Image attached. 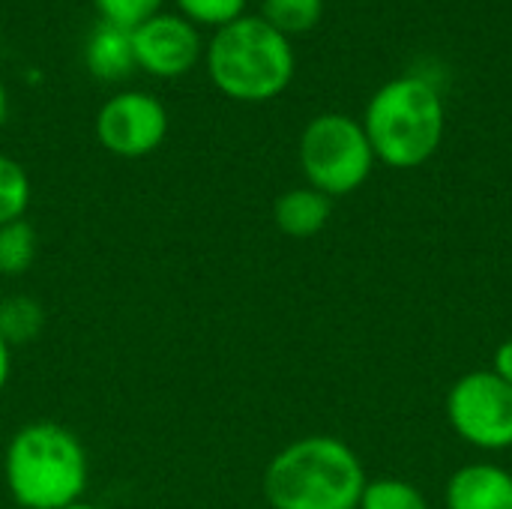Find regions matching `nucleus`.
Returning a JSON list of instances; mask_svg holds the SVG:
<instances>
[{"mask_svg":"<svg viewBox=\"0 0 512 509\" xmlns=\"http://www.w3.org/2000/svg\"><path fill=\"white\" fill-rule=\"evenodd\" d=\"M360 456L333 435H306L282 447L264 471L273 509H357L366 489Z\"/></svg>","mask_w":512,"mask_h":509,"instance_id":"nucleus-1","label":"nucleus"},{"mask_svg":"<svg viewBox=\"0 0 512 509\" xmlns=\"http://www.w3.org/2000/svg\"><path fill=\"white\" fill-rule=\"evenodd\" d=\"M90 465L78 435L60 423L21 426L3 456V480L18 509H66L84 501Z\"/></svg>","mask_w":512,"mask_h":509,"instance_id":"nucleus-2","label":"nucleus"},{"mask_svg":"<svg viewBox=\"0 0 512 509\" xmlns=\"http://www.w3.org/2000/svg\"><path fill=\"white\" fill-rule=\"evenodd\" d=\"M360 123L378 162L411 171L438 153L447 111L435 84L420 75H402L375 90Z\"/></svg>","mask_w":512,"mask_h":509,"instance_id":"nucleus-3","label":"nucleus"},{"mask_svg":"<svg viewBox=\"0 0 512 509\" xmlns=\"http://www.w3.org/2000/svg\"><path fill=\"white\" fill-rule=\"evenodd\" d=\"M204 66L219 93L237 102H270L294 78L297 60L288 36L261 15H243L213 33L204 48Z\"/></svg>","mask_w":512,"mask_h":509,"instance_id":"nucleus-4","label":"nucleus"},{"mask_svg":"<svg viewBox=\"0 0 512 509\" xmlns=\"http://www.w3.org/2000/svg\"><path fill=\"white\" fill-rule=\"evenodd\" d=\"M297 156L306 186L324 192L327 198L357 192L378 162L363 123L336 111L318 114L306 123Z\"/></svg>","mask_w":512,"mask_h":509,"instance_id":"nucleus-5","label":"nucleus"},{"mask_svg":"<svg viewBox=\"0 0 512 509\" xmlns=\"http://www.w3.org/2000/svg\"><path fill=\"white\" fill-rule=\"evenodd\" d=\"M447 420L477 450H512V387L492 369L462 375L447 393Z\"/></svg>","mask_w":512,"mask_h":509,"instance_id":"nucleus-6","label":"nucleus"},{"mask_svg":"<svg viewBox=\"0 0 512 509\" xmlns=\"http://www.w3.org/2000/svg\"><path fill=\"white\" fill-rule=\"evenodd\" d=\"M168 135L165 105L144 90H120L96 111L99 144L120 159H141L162 147Z\"/></svg>","mask_w":512,"mask_h":509,"instance_id":"nucleus-7","label":"nucleus"},{"mask_svg":"<svg viewBox=\"0 0 512 509\" xmlns=\"http://www.w3.org/2000/svg\"><path fill=\"white\" fill-rule=\"evenodd\" d=\"M129 36L135 69H144L153 78H180L204 57L198 27L180 12H159L129 30Z\"/></svg>","mask_w":512,"mask_h":509,"instance_id":"nucleus-8","label":"nucleus"},{"mask_svg":"<svg viewBox=\"0 0 512 509\" xmlns=\"http://www.w3.org/2000/svg\"><path fill=\"white\" fill-rule=\"evenodd\" d=\"M447 509H512V474L492 462L459 468L444 492Z\"/></svg>","mask_w":512,"mask_h":509,"instance_id":"nucleus-9","label":"nucleus"},{"mask_svg":"<svg viewBox=\"0 0 512 509\" xmlns=\"http://www.w3.org/2000/svg\"><path fill=\"white\" fill-rule=\"evenodd\" d=\"M330 213H333V198H327L324 192H318L312 186L288 189L273 204L276 228L297 240L315 237L318 231H324V225L330 222Z\"/></svg>","mask_w":512,"mask_h":509,"instance_id":"nucleus-10","label":"nucleus"},{"mask_svg":"<svg viewBox=\"0 0 512 509\" xmlns=\"http://www.w3.org/2000/svg\"><path fill=\"white\" fill-rule=\"evenodd\" d=\"M84 63L102 81H120V78H126L135 69V54H132V36H129V30L99 21V27L87 36Z\"/></svg>","mask_w":512,"mask_h":509,"instance_id":"nucleus-11","label":"nucleus"},{"mask_svg":"<svg viewBox=\"0 0 512 509\" xmlns=\"http://www.w3.org/2000/svg\"><path fill=\"white\" fill-rule=\"evenodd\" d=\"M42 330H45V309L33 297L15 294L0 300V339L9 348L30 345L33 339H39Z\"/></svg>","mask_w":512,"mask_h":509,"instance_id":"nucleus-12","label":"nucleus"},{"mask_svg":"<svg viewBox=\"0 0 512 509\" xmlns=\"http://www.w3.org/2000/svg\"><path fill=\"white\" fill-rule=\"evenodd\" d=\"M36 231L27 219L0 225V276H24L36 258Z\"/></svg>","mask_w":512,"mask_h":509,"instance_id":"nucleus-13","label":"nucleus"},{"mask_svg":"<svg viewBox=\"0 0 512 509\" xmlns=\"http://www.w3.org/2000/svg\"><path fill=\"white\" fill-rule=\"evenodd\" d=\"M324 15V0H264L261 18L282 36L312 30Z\"/></svg>","mask_w":512,"mask_h":509,"instance_id":"nucleus-14","label":"nucleus"},{"mask_svg":"<svg viewBox=\"0 0 512 509\" xmlns=\"http://www.w3.org/2000/svg\"><path fill=\"white\" fill-rule=\"evenodd\" d=\"M357 509H429V501L408 480L378 477V480H369L366 483Z\"/></svg>","mask_w":512,"mask_h":509,"instance_id":"nucleus-15","label":"nucleus"},{"mask_svg":"<svg viewBox=\"0 0 512 509\" xmlns=\"http://www.w3.org/2000/svg\"><path fill=\"white\" fill-rule=\"evenodd\" d=\"M30 207V177L21 162L0 153V225L24 219Z\"/></svg>","mask_w":512,"mask_h":509,"instance_id":"nucleus-16","label":"nucleus"},{"mask_svg":"<svg viewBox=\"0 0 512 509\" xmlns=\"http://www.w3.org/2000/svg\"><path fill=\"white\" fill-rule=\"evenodd\" d=\"M177 9L195 27H225L246 15V0H177Z\"/></svg>","mask_w":512,"mask_h":509,"instance_id":"nucleus-17","label":"nucleus"},{"mask_svg":"<svg viewBox=\"0 0 512 509\" xmlns=\"http://www.w3.org/2000/svg\"><path fill=\"white\" fill-rule=\"evenodd\" d=\"M102 21L123 27V30H135L138 24H144L147 18L162 12L165 0H93Z\"/></svg>","mask_w":512,"mask_h":509,"instance_id":"nucleus-18","label":"nucleus"},{"mask_svg":"<svg viewBox=\"0 0 512 509\" xmlns=\"http://www.w3.org/2000/svg\"><path fill=\"white\" fill-rule=\"evenodd\" d=\"M492 372L512 387V339L501 342L498 351H495V363H492Z\"/></svg>","mask_w":512,"mask_h":509,"instance_id":"nucleus-19","label":"nucleus"},{"mask_svg":"<svg viewBox=\"0 0 512 509\" xmlns=\"http://www.w3.org/2000/svg\"><path fill=\"white\" fill-rule=\"evenodd\" d=\"M9 375H12V348L0 339V393L9 384Z\"/></svg>","mask_w":512,"mask_h":509,"instance_id":"nucleus-20","label":"nucleus"},{"mask_svg":"<svg viewBox=\"0 0 512 509\" xmlns=\"http://www.w3.org/2000/svg\"><path fill=\"white\" fill-rule=\"evenodd\" d=\"M6 108H9V96H6V87H3V81H0V123H3V117H6Z\"/></svg>","mask_w":512,"mask_h":509,"instance_id":"nucleus-21","label":"nucleus"},{"mask_svg":"<svg viewBox=\"0 0 512 509\" xmlns=\"http://www.w3.org/2000/svg\"><path fill=\"white\" fill-rule=\"evenodd\" d=\"M66 509H102V507H96V504H87V501H75L72 507H66Z\"/></svg>","mask_w":512,"mask_h":509,"instance_id":"nucleus-22","label":"nucleus"}]
</instances>
